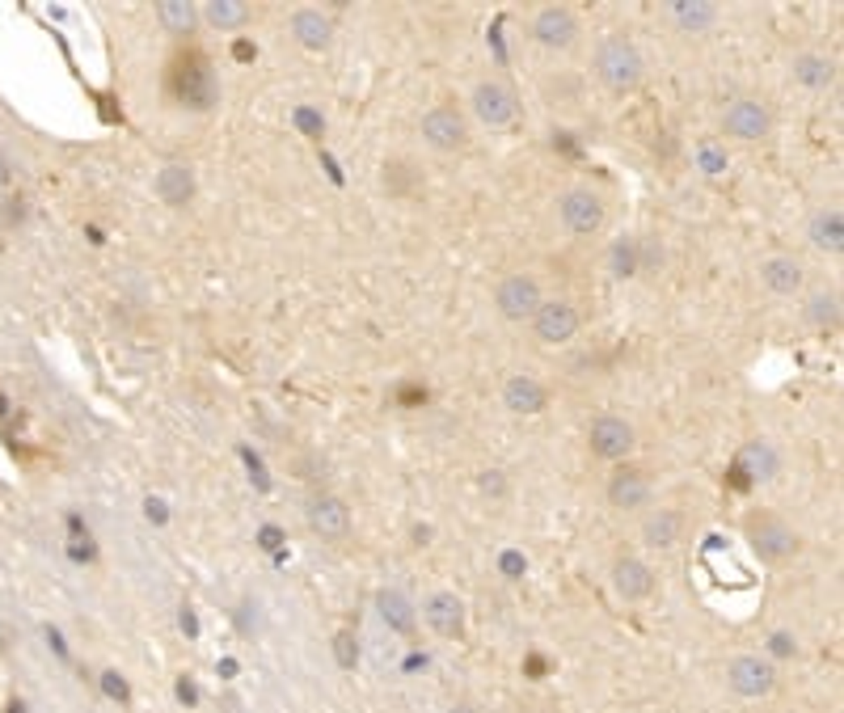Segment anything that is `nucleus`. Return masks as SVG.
Returning <instances> with one entry per match:
<instances>
[{
	"mask_svg": "<svg viewBox=\"0 0 844 713\" xmlns=\"http://www.w3.org/2000/svg\"><path fill=\"white\" fill-rule=\"evenodd\" d=\"M178 621H182V629H186L190 637L199 633V621H194V612H190V608H182V616H178Z\"/></svg>",
	"mask_w": 844,
	"mask_h": 713,
	"instance_id": "obj_42",
	"label": "nucleus"
},
{
	"mask_svg": "<svg viewBox=\"0 0 844 713\" xmlns=\"http://www.w3.org/2000/svg\"><path fill=\"white\" fill-rule=\"evenodd\" d=\"M807 317L819 325V329H836L840 325V296L836 292H815L811 304H807Z\"/></svg>",
	"mask_w": 844,
	"mask_h": 713,
	"instance_id": "obj_29",
	"label": "nucleus"
},
{
	"mask_svg": "<svg viewBox=\"0 0 844 713\" xmlns=\"http://www.w3.org/2000/svg\"><path fill=\"white\" fill-rule=\"evenodd\" d=\"M334 658H338V667L342 671H355V663H359V641H355V633H334Z\"/></svg>",
	"mask_w": 844,
	"mask_h": 713,
	"instance_id": "obj_32",
	"label": "nucleus"
},
{
	"mask_svg": "<svg viewBox=\"0 0 844 713\" xmlns=\"http://www.w3.org/2000/svg\"><path fill=\"white\" fill-rule=\"evenodd\" d=\"M596 76L612 89V93H629L638 89L642 76H646V60L633 38L625 34H608L600 47H596Z\"/></svg>",
	"mask_w": 844,
	"mask_h": 713,
	"instance_id": "obj_1",
	"label": "nucleus"
},
{
	"mask_svg": "<svg viewBox=\"0 0 844 713\" xmlns=\"http://www.w3.org/2000/svg\"><path fill=\"white\" fill-rule=\"evenodd\" d=\"M532 334L545 346H562L578 334V312L570 300H541V308L532 312Z\"/></svg>",
	"mask_w": 844,
	"mask_h": 713,
	"instance_id": "obj_6",
	"label": "nucleus"
},
{
	"mask_svg": "<svg viewBox=\"0 0 844 713\" xmlns=\"http://www.w3.org/2000/svg\"><path fill=\"white\" fill-rule=\"evenodd\" d=\"M101 688L110 692L115 701H131V688H127V680H123L119 671H106V676H101Z\"/></svg>",
	"mask_w": 844,
	"mask_h": 713,
	"instance_id": "obj_33",
	"label": "nucleus"
},
{
	"mask_svg": "<svg viewBox=\"0 0 844 713\" xmlns=\"http://www.w3.org/2000/svg\"><path fill=\"white\" fill-rule=\"evenodd\" d=\"M557 215H562V224L574 233V237H596L604 228V199L596 190H583V186H574L557 199Z\"/></svg>",
	"mask_w": 844,
	"mask_h": 713,
	"instance_id": "obj_3",
	"label": "nucleus"
},
{
	"mask_svg": "<svg viewBox=\"0 0 844 713\" xmlns=\"http://www.w3.org/2000/svg\"><path fill=\"white\" fill-rule=\"evenodd\" d=\"M722 127H726V135L752 144V140H764V135H768L773 119H768V106H764V101H756V97H738V101L726 106Z\"/></svg>",
	"mask_w": 844,
	"mask_h": 713,
	"instance_id": "obj_10",
	"label": "nucleus"
},
{
	"mask_svg": "<svg viewBox=\"0 0 844 713\" xmlns=\"http://www.w3.org/2000/svg\"><path fill=\"white\" fill-rule=\"evenodd\" d=\"M532 38L541 47H549V51H570L578 42V17L566 5H545L532 17Z\"/></svg>",
	"mask_w": 844,
	"mask_h": 713,
	"instance_id": "obj_9",
	"label": "nucleus"
},
{
	"mask_svg": "<svg viewBox=\"0 0 844 713\" xmlns=\"http://www.w3.org/2000/svg\"><path fill=\"white\" fill-rule=\"evenodd\" d=\"M811 245L823 249V253H844V215L840 207H823L811 215Z\"/></svg>",
	"mask_w": 844,
	"mask_h": 713,
	"instance_id": "obj_20",
	"label": "nucleus"
},
{
	"mask_svg": "<svg viewBox=\"0 0 844 713\" xmlns=\"http://www.w3.org/2000/svg\"><path fill=\"white\" fill-rule=\"evenodd\" d=\"M473 115H478L486 127H511L519 115V101L503 81H482L473 89Z\"/></svg>",
	"mask_w": 844,
	"mask_h": 713,
	"instance_id": "obj_8",
	"label": "nucleus"
},
{
	"mask_svg": "<svg viewBox=\"0 0 844 713\" xmlns=\"http://www.w3.org/2000/svg\"><path fill=\"white\" fill-rule=\"evenodd\" d=\"M5 219H9V224L26 219V203H22V199H9V203H5Z\"/></svg>",
	"mask_w": 844,
	"mask_h": 713,
	"instance_id": "obj_38",
	"label": "nucleus"
},
{
	"mask_svg": "<svg viewBox=\"0 0 844 713\" xmlns=\"http://www.w3.org/2000/svg\"><path fill=\"white\" fill-rule=\"evenodd\" d=\"M646 498H650V481L638 469H621L608 481V503L616 511H638V507H646Z\"/></svg>",
	"mask_w": 844,
	"mask_h": 713,
	"instance_id": "obj_18",
	"label": "nucleus"
},
{
	"mask_svg": "<svg viewBox=\"0 0 844 713\" xmlns=\"http://www.w3.org/2000/svg\"><path fill=\"white\" fill-rule=\"evenodd\" d=\"M748 540H752V548L764 562H789L798 553V532L789 528L785 519H777L773 511L748 519Z\"/></svg>",
	"mask_w": 844,
	"mask_h": 713,
	"instance_id": "obj_2",
	"label": "nucleus"
},
{
	"mask_svg": "<svg viewBox=\"0 0 844 713\" xmlns=\"http://www.w3.org/2000/svg\"><path fill=\"white\" fill-rule=\"evenodd\" d=\"M422 140H427L431 148H439V152H456V148H464L469 127H464V119L456 115V110L435 106V110L422 115Z\"/></svg>",
	"mask_w": 844,
	"mask_h": 713,
	"instance_id": "obj_12",
	"label": "nucleus"
},
{
	"mask_svg": "<svg viewBox=\"0 0 844 713\" xmlns=\"http://www.w3.org/2000/svg\"><path fill=\"white\" fill-rule=\"evenodd\" d=\"M178 696H182L186 705H194V701H199V692H194V684H190V680H178Z\"/></svg>",
	"mask_w": 844,
	"mask_h": 713,
	"instance_id": "obj_41",
	"label": "nucleus"
},
{
	"mask_svg": "<svg viewBox=\"0 0 844 713\" xmlns=\"http://www.w3.org/2000/svg\"><path fill=\"white\" fill-rule=\"evenodd\" d=\"M671 17L680 30H689V34H701L718 22V5L714 0H671Z\"/></svg>",
	"mask_w": 844,
	"mask_h": 713,
	"instance_id": "obj_23",
	"label": "nucleus"
},
{
	"mask_svg": "<svg viewBox=\"0 0 844 713\" xmlns=\"http://www.w3.org/2000/svg\"><path fill=\"white\" fill-rule=\"evenodd\" d=\"M743 464H748L752 477H760V481H768V477L777 473V456H773V448L764 444V439H756V444L743 448Z\"/></svg>",
	"mask_w": 844,
	"mask_h": 713,
	"instance_id": "obj_31",
	"label": "nucleus"
},
{
	"mask_svg": "<svg viewBox=\"0 0 844 713\" xmlns=\"http://www.w3.org/2000/svg\"><path fill=\"white\" fill-rule=\"evenodd\" d=\"M789 72H794V81H798V85H807V89H827V85L836 81V64L827 60V55H815V51L798 55Z\"/></svg>",
	"mask_w": 844,
	"mask_h": 713,
	"instance_id": "obj_25",
	"label": "nucleus"
},
{
	"mask_svg": "<svg viewBox=\"0 0 844 713\" xmlns=\"http://www.w3.org/2000/svg\"><path fill=\"white\" fill-rule=\"evenodd\" d=\"M156 194H161V203L169 207H186L194 199V169L190 165H165L161 174H156Z\"/></svg>",
	"mask_w": 844,
	"mask_h": 713,
	"instance_id": "obj_19",
	"label": "nucleus"
},
{
	"mask_svg": "<svg viewBox=\"0 0 844 713\" xmlns=\"http://www.w3.org/2000/svg\"><path fill=\"white\" fill-rule=\"evenodd\" d=\"M376 608H380V621H385L393 633H414L418 616H414V603H410L401 591H380V595H376Z\"/></svg>",
	"mask_w": 844,
	"mask_h": 713,
	"instance_id": "obj_24",
	"label": "nucleus"
},
{
	"mask_svg": "<svg viewBox=\"0 0 844 713\" xmlns=\"http://www.w3.org/2000/svg\"><path fill=\"white\" fill-rule=\"evenodd\" d=\"M448 713H482V709H473V705H452Z\"/></svg>",
	"mask_w": 844,
	"mask_h": 713,
	"instance_id": "obj_45",
	"label": "nucleus"
},
{
	"mask_svg": "<svg viewBox=\"0 0 844 713\" xmlns=\"http://www.w3.org/2000/svg\"><path fill=\"white\" fill-rule=\"evenodd\" d=\"M156 17H161V26L174 30V34H190L194 22H199L194 5H186V0H161V5H156Z\"/></svg>",
	"mask_w": 844,
	"mask_h": 713,
	"instance_id": "obj_27",
	"label": "nucleus"
},
{
	"mask_svg": "<svg viewBox=\"0 0 844 713\" xmlns=\"http://www.w3.org/2000/svg\"><path fill=\"white\" fill-rule=\"evenodd\" d=\"M427 625L439 633V637H460L464 633V603L452 595V591H435L427 599Z\"/></svg>",
	"mask_w": 844,
	"mask_h": 713,
	"instance_id": "obj_17",
	"label": "nucleus"
},
{
	"mask_svg": "<svg viewBox=\"0 0 844 713\" xmlns=\"http://www.w3.org/2000/svg\"><path fill=\"white\" fill-rule=\"evenodd\" d=\"M545 401H549V393H545V384H541L537 376H507V384H503V405H507L511 414H541Z\"/></svg>",
	"mask_w": 844,
	"mask_h": 713,
	"instance_id": "obj_16",
	"label": "nucleus"
},
{
	"mask_svg": "<svg viewBox=\"0 0 844 713\" xmlns=\"http://www.w3.org/2000/svg\"><path fill=\"white\" fill-rule=\"evenodd\" d=\"M9 178H13V165H9L5 152H0V186H9Z\"/></svg>",
	"mask_w": 844,
	"mask_h": 713,
	"instance_id": "obj_44",
	"label": "nucleus"
},
{
	"mask_svg": "<svg viewBox=\"0 0 844 713\" xmlns=\"http://www.w3.org/2000/svg\"><path fill=\"white\" fill-rule=\"evenodd\" d=\"M680 532H684V519H680V511H671V507L650 511L646 523H642V540H646L650 548H671V544L680 540Z\"/></svg>",
	"mask_w": 844,
	"mask_h": 713,
	"instance_id": "obj_22",
	"label": "nucleus"
},
{
	"mask_svg": "<svg viewBox=\"0 0 844 713\" xmlns=\"http://www.w3.org/2000/svg\"><path fill=\"white\" fill-rule=\"evenodd\" d=\"M498 566H503V574H507V578H523V570H528V562H523L519 553H503V562H498Z\"/></svg>",
	"mask_w": 844,
	"mask_h": 713,
	"instance_id": "obj_35",
	"label": "nucleus"
},
{
	"mask_svg": "<svg viewBox=\"0 0 844 713\" xmlns=\"http://www.w3.org/2000/svg\"><path fill=\"white\" fill-rule=\"evenodd\" d=\"M174 89H178V97H182L190 110H211V106H216V93H220L216 72H211V64L203 60V55H190L186 64H178Z\"/></svg>",
	"mask_w": 844,
	"mask_h": 713,
	"instance_id": "obj_4",
	"label": "nucleus"
},
{
	"mask_svg": "<svg viewBox=\"0 0 844 713\" xmlns=\"http://www.w3.org/2000/svg\"><path fill=\"white\" fill-rule=\"evenodd\" d=\"M482 489H486V494H494V498H498V494H503V489H507V481H503V473H482Z\"/></svg>",
	"mask_w": 844,
	"mask_h": 713,
	"instance_id": "obj_37",
	"label": "nucleus"
},
{
	"mask_svg": "<svg viewBox=\"0 0 844 713\" xmlns=\"http://www.w3.org/2000/svg\"><path fill=\"white\" fill-rule=\"evenodd\" d=\"M587 444L600 460H625L633 452V426L616 414H600L591 422V435H587Z\"/></svg>",
	"mask_w": 844,
	"mask_h": 713,
	"instance_id": "obj_11",
	"label": "nucleus"
},
{
	"mask_svg": "<svg viewBox=\"0 0 844 713\" xmlns=\"http://www.w3.org/2000/svg\"><path fill=\"white\" fill-rule=\"evenodd\" d=\"M612 591L621 599H629V603H638V599H646L655 591V570L646 562H638V557H621L612 566Z\"/></svg>",
	"mask_w": 844,
	"mask_h": 713,
	"instance_id": "obj_15",
	"label": "nucleus"
},
{
	"mask_svg": "<svg viewBox=\"0 0 844 713\" xmlns=\"http://www.w3.org/2000/svg\"><path fill=\"white\" fill-rule=\"evenodd\" d=\"M296 123H300L304 131H312V135H321V119H316V115H308V110H300V115H296Z\"/></svg>",
	"mask_w": 844,
	"mask_h": 713,
	"instance_id": "obj_39",
	"label": "nucleus"
},
{
	"mask_svg": "<svg viewBox=\"0 0 844 713\" xmlns=\"http://www.w3.org/2000/svg\"><path fill=\"white\" fill-rule=\"evenodd\" d=\"M258 540H262V548H279V544H283V532H279V528H262Z\"/></svg>",
	"mask_w": 844,
	"mask_h": 713,
	"instance_id": "obj_40",
	"label": "nucleus"
},
{
	"mask_svg": "<svg viewBox=\"0 0 844 713\" xmlns=\"http://www.w3.org/2000/svg\"><path fill=\"white\" fill-rule=\"evenodd\" d=\"M203 17H207V26H216V30H237V26L249 22V5H245V0H207Z\"/></svg>",
	"mask_w": 844,
	"mask_h": 713,
	"instance_id": "obj_26",
	"label": "nucleus"
},
{
	"mask_svg": "<svg viewBox=\"0 0 844 713\" xmlns=\"http://www.w3.org/2000/svg\"><path fill=\"white\" fill-rule=\"evenodd\" d=\"M760 283L768 292H777V296H794L807 283V266L798 258H789V253H773V258L760 262Z\"/></svg>",
	"mask_w": 844,
	"mask_h": 713,
	"instance_id": "obj_14",
	"label": "nucleus"
},
{
	"mask_svg": "<svg viewBox=\"0 0 844 713\" xmlns=\"http://www.w3.org/2000/svg\"><path fill=\"white\" fill-rule=\"evenodd\" d=\"M697 169H701L705 178H726L730 156H726V148H722L718 140H701V144H697Z\"/></svg>",
	"mask_w": 844,
	"mask_h": 713,
	"instance_id": "obj_28",
	"label": "nucleus"
},
{
	"mask_svg": "<svg viewBox=\"0 0 844 713\" xmlns=\"http://www.w3.org/2000/svg\"><path fill=\"white\" fill-rule=\"evenodd\" d=\"M608 262H612V274H616V279H633V274H638V241H633V237H621V241L612 245Z\"/></svg>",
	"mask_w": 844,
	"mask_h": 713,
	"instance_id": "obj_30",
	"label": "nucleus"
},
{
	"mask_svg": "<svg viewBox=\"0 0 844 713\" xmlns=\"http://www.w3.org/2000/svg\"><path fill=\"white\" fill-rule=\"evenodd\" d=\"M47 641H51V646H56V654H60V658H68V646H64V637H60V633H56V629H47Z\"/></svg>",
	"mask_w": 844,
	"mask_h": 713,
	"instance_id": "obj_43",
	"label": "nucleus"
},
{
	"mask_svg": "<svg viewBox=\"0 0 844 713\" xmlns=\"http://www.w3.org/2000/svg\"><path fill=\"white\" fill-rule=\"evenodd\" d=\"M5 414H9V401H5V393H0V418H5Z\"/></svg>",
	"mask_w": 844,
	"mask_h": 713,
	"instance_id": "obj_46",
	"label": "nucleus"
},
{
	"mask_svg": "<svg viewBox=\"0 0 844 713\" xmlns=\"http://www.w3.org/2000/svg\"><path fill=\"white\" fill-rule=\"evenodd\" d=\"M292 34H296L300 47H308V51H326L334 26H330V17H326L321 9H296V17H292Z\"/></svg>",
	"mask_w": 844,
	"mask_h": 713,
	"instance_id": "obj_21",
	"label": "nucleus"
},
{
	"mask_svg": "<svg viewBox=\"0 0 844 713\" xmlns=\"http://www.w3.org/2000/svg\"><path fill=\"white\" fill-rule=\"evenodd\" d=\"M308 528L326 540H342L351 532V507L342 498H334V494H321V498L308 503Z\"/></svg>",
	"mask_w": 844,
	"mask_h": 713,
	"instance_id": "obj_13",
	"label": "nucleus"
},
{
	"mask_svg": "<svg viewBox=\"0 0 844 713\" xmlns=\"http://www.w3.org/2000/svg\"><path fill=\"white\" fill-rule=\"evenodd\" d=\"M494 304H498V312L507 321H532V312L541 308V283L532 279V274L515 270V274H507V279L498 283Z\"/></svg>",
	"mask_w": 844,
	"mask_h": 713,
	"instance_id": "obj_5",
	"label": "nucleus"
},
{
	"mask_svg": "<svg viewBox=\"0 0 844 713\" xmlns=\"http://www.w3.org/2000/svg\"><path fill=\"white\" fill-rule=\"evenodd\" d=\"M768 650H773L777 658H794V654H798V641L789 637V633H773V637H768Z\"/></svg>",
	"mask_w": 844,
	"mask_h": 713,
	"instance_id": "obj_34",
	"label": "nucleus"
},
{
	"mask_svg": "<svg viewBox=\"0 0 844 713\" xmlns=\"http://www.w3.org/2000/svg\"><path fill=\"white\" fill-rule=\"evenodd\" d=\"M144 515H148L152 523H165V519H169V511H165L161 498H148V503H144Z\"/></svg>",
	"mask_w": 844,
	"mask_h": 713,
	"instance_id": "obj_36",
	"label": "nucleus"
},
{
	"mask_svg": "<svg viewBox=\"0 0 844 713\" xmlns=\"http://www.w3.org/2000/svg\"><path fill=\"white\" fill-rule=\"evenodd\" d=\"M726 684L738 692V696H768L777 688V671L768 658L760 654H738L734 663L726 667Z\"/></svg>",
	"mask_w": 844,
	"mask_h": 713,
	"instance_id": "obj_7",
	"label": "nucleus"
}]
</instances>
